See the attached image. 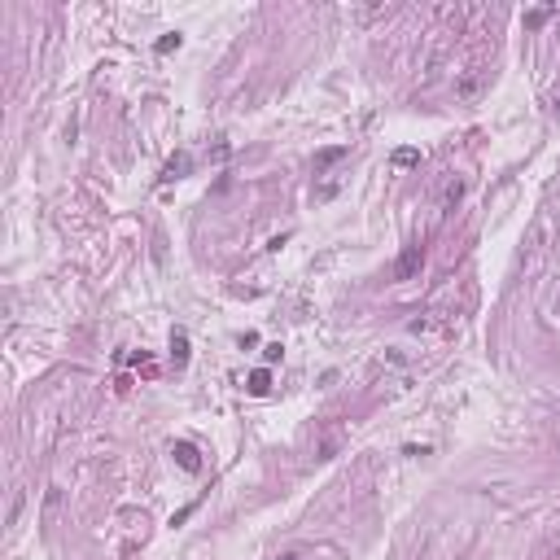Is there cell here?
I'll use <instances>...</instances> for the list:
<instances>
[{"mask_svg":"<svg viewBox=\"0 0 560 560\" xmlns=\"http://www.w3.org/2000/svg\"><path fill=\"white\" fill-rule=\"evenodd\" d=\"M421 267H425V245L421 241L403 245V254H399V263H394V280H416V276H421Z\"/></svg>","mask_w":560,"mask_h":560,"instance_id":"obj_1","label":"cell"},{"mask_svg":"<svg viewBox=\"0 0 560 560\" xmlns=\"http://www.w3.org/2000/svg\"><path fill=\"white\" fill-rule=\"evenodd\" d=\"M171 363H175V372L188 368V333L184 328H171Z\"/></svg>","mask_w":560,"mask_h":560,"instance_id":"obj_3","label":"cell"},{"mask_svg":"<svg viewBox=\"0 0 560 560\" xmlns=\"http://www.w3.org/2000/svg\"><path fill=\"white\" fill-rule=\"evenodd\" d=\"M188 166H193V158H188V153L180 149V153H175L171 162H166V171H162V184H175V180H184V175H188Z\"/></svg>","mask_w":560,"mask_h":560,"instance_id":"obj_4","label":"cell"},{"mask_svg":"<svg viewBox=\"0 0 560 560\" xmlns=\"http://www.w3.org/2000/svg\"><path fill=\"white\" fill-rule=\"evenodd\" d=\"M280 355H284V346H280V341H271V346L263 350V359H267V363H280Z\"/></svg>","mask_w":560,"mask_h":560,"instance_id":"obj_12","label":"cell"},{"mask_svg":"<svg viewBox=\"0 0 560 560\" xmlns=\"http://www.w3.org/2000/svg\"><path fill=\"white\" fill-rule=\"evenodd\" d=\"M399 166V171H407V166H421V149H412V145H403V149H394V158H390Z\"/></svg>","mask_w":560,"mask_h":560,"instance_id":"obj_8","label":"cell"},{"mask_svg":"<svg viewBox=\"0 0 560 560\" xmlns=\"http://www.w3.org/2000/svg\"><path fill=\"white\" fill-rule=\"evenodd\" d=\"M245 390H249V394H254V399H263L267 390H271V372H267V368H258V372H249Z\"/></svg>","mask_w":560,"mask_h":560,"instance_id":"obj_7","label":"cell"},{"mask_svg":"<svg viewBox=\"0 0 560 560\" xmlns=\"http://www.w3.org/2000/svg\"><path fill=\"white\" fill-rule=\"evenodd\" d=\"M556 14V5H543V9H530V14H526V31H539L543 27V22L547 18H552Z\"/></svg>","mask_w":560,"mask_h":560,"instance_id":"obj_9","label":"cell"},{"mask_svg":"<svg viewBox=\"0 0 560 560\" xmlns=\"http://www.w3.org/2000/svg\"><path fill=\"white\" fill-rule=\"evenodd\" d=\"M556 118H560V97H556Z\"/></svg>","mask_w":560,"mask_h":560,"instance_id":"obj_14","label":"cell"},{"mask_svg":"<svg viewBox=\"0 0 560 560\" xmlns=\"http://www.w3.org/2000/svg\"><path fill=\"white\" fill-rule=\"evenodd\" d=\"M482 83H486V70H473V75H464V79L456 83V92H460L464 101H473V97L482 92Z\"/></svg>","mask_w":560,"mask_h":560,"instance_id":"obj_5","label":"cell"},{"mask_svg":"<svg viewBox=\"0 0 560 560\" xmlns=\"http://www.w3.org/2000/svg\"><path fill=\"white\" fill-rule=\"evenodd\" d=\"M180 44H184V35H180V31H171V35H162V40L153 44V53H162V57H166V53H175V49H180Z\"/></svg>","mask_w":560,"mask_h":560,"instance_id":"obj_10","label":"cell"},{"mask_svg":"<svg viewBox=\"0 0 560 560\" xmlns=\"http://www.w3.org/2000/svg\"><path fill=\"white\" fill-rule=\"evenodd\" d=\"M193 508H197V504H188V508H180V512H175V517H171V526H184V521L193 517Z\"/></svg>","mask_w":560,"mask_h":560,"instance_id":"obj_13","label":"cell"},{"mask_svg":"<svg viewBox=\"0 0 560 560\" xmlns=\"http://www.w3.org/2000/svg\"><path fill=\"white\" fill-rule=\"evenodd\" d=\"M346 153H350V145H333V149H320V153H315V175H320V171H328L333 162H341Z\"/></svg>","mask_w":560,"mask_h":560,"instance_id":"obj_6","label":"cell"},{"mask_svg":"<svg viewBox=\"0 0 560 560\" xmlns=\"http://www.w3.org/2000/svg\"><path fill=\"white\" fill-rule=\"evenodd\" d=\"M460 197H464V180H451V184H447V193H443V206H447V210H456V201H460Z\"/></svg>","mask_w":560,"mask_h":560,"instance_id":"obj_11","label":"cell"},{"mask_svg":"<svg viewBox=\"0 0 560 560\" xmlns=\"http://www.w3.org/2000/svg\"><path fill=\"white\" fill-rule=\"evenodd\" d=\"M171 456H175V464H180L184 473H201V451L193 443H171Z\"/></svg>","mask_w":560,"mask_h":560,"instance_id":"obj_2","label":"cell"}]
</instances>
